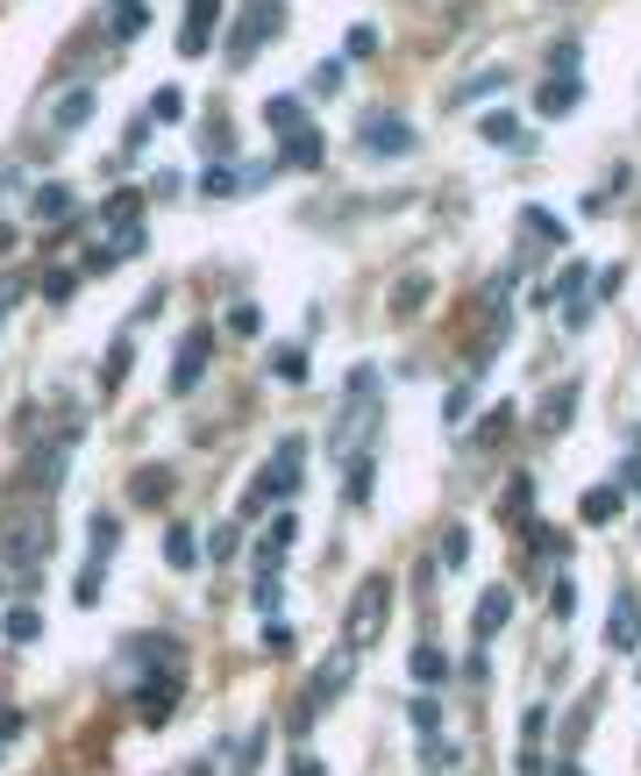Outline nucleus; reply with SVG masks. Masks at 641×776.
Listing matches in <instances>:
<instances>
[{"label":"nucleus","mask_w":641,"mask_h":776,"mask_svg":"<svg viewBox=\"0 0 641 776\" xmlns=\"http://www.w3.org/2000/svg\"><path fill=\"white\" fill-rule=\"evenodd\" d=\"M293 535H300V521H293V513H279V527L264 535V549H271V556H285V549H293Z\"/></svg>","instance_id":"38"},{"label":"nucleus","mask_w":641,"mask_h":776,"mask_svg":"<svg viewBox=\"0 0 641 776\" xmlns=\"http://www.w3.org/2000/svg\"><path fill=\"white\" fill-rule=\"evenodd\" d=\"M300 456H307V442H300V435H285L279 456L264 463V478L250 484V499H242V513H250V521L271 506V499H293V492H300Z\"/></svg>","instance_id":"4"},{"label":"nucleus","mask_w":641,"mask_h":776,"mask_svg":"<svg viewBox=\"0 0 641 776\" xmlns=\"http://www.w3.org/2000/svg\"><path fill=\"white\" fill-rule=\"evenodd\" d=\"M470 556V535L464 527H449V535H442V562H464Z\"/></svg>","instance_id":"43"},{"label":"nucleus","mask_w":641,"mask_h":776,"mask_svg":"<svg viewBox=\"0 0 641 776\" xmlns=\"http://www.w3.org/2000/svg\"><path fill=\"white\" fill-rule=\"evenodd\" d=\"M129 357H135L129 342H115V349H107V363H100V385H107V392H115L121 378H129Z\"/></svg>","instance_id":"34"},{"label":"nucleus","mask_w":641,"mask_h":776,"mask_svg":"<svg viewBox=\"0 0 641 776\" xmlns=\"http://www.w3.org/2000/svg\"><path fill=\"white\" fill-rule=\"evenodd\" d=\"M279 29H285L279 0H242V14L228 22V65H257V51H264Z\"/></svg>","instance_id":"3"},{"label":"nucleus","mask_w":641,"mask_h":776,"mask_svg":"<svg viewBox=\"0 0 641 776\" xmlns=\"http://www.w3.org/2000/svg\"><path fill=\"white\" fill-rule=\"evenodd\" d=\"M414 677L427 684V691H435V684H442V677H449V656H442V648H435V642H421V648H414Z\"/></svg>","instance_id":"23"},{"label":"nucleus","mask_w":641,"mask_h":776,"mask_svg":"<svg viewBox=\"0 0 641 776\" xmlns=\"http://www.w3.org/2000/svg\"><path fill=\"white\" fill-rule=\"evenodd\" d=\"M548 613H556V620L577 613V584H571V577H563V584H548Z\"/></svg>","instance_id":"39"},{"label":"nucleus","mask_w":641,"mask_h":776,"mask_svg":"<svg viewBox=\"0 0 641 776\" xmlns=\"http://www.w3.org/2000/svg\"><path fill=\"white\" fill-rule=\"evenodd\" d=\"M620 506H628V484H591V492H585V521L591 527L620 521Z\"/></svg>","instance_id":"16"},{"label":"nucleus","mask_w":641,"mask_h":776,"mask_svg":"<svg viewBox=\"0 0 641 776\" xmlns=\"http://www.w3.org/2000/svg\"><path fill=\"white\" fill-rule=\"evenodd\" d=\"M421 307H427V278H400V293H392V314L406 321V314H421Z\"/></svg>","instance_id":"30"},{"label":"nucleus","mask_w":641,"mask_h":776,"mask_svg":"<svg viewBox=\"0 0 641 776\" xmlns=\"http://www.w3.org/2000/svg\"><path fill=\"white\" fill-rule=\"evenodd\" d=\"M293 776H320V763H314V755H300V763H293Z\"/></svg>","instance_id":"45"},{"label":"nucleus","mask_w":641,"mask_h":776,"mask_svg":"<svg viewBox=\"0 0 641 776\" xmlns=\"http://www.w3.org/2000/svg\"><path fill=\"white\" fill-rule=\"evenodd\" d=\"M143 22H150V8H143V0H115V22H107V36H115V43H129V36H143Z\"/></svg>","instance_id":"20"},{"label":"nucleus","mask_w":641,"mask_h":776,"mask_svg":"<svg viewBox=\"0 0 641 776\" xmlns=\"http://www.w3.org/2000/svg\"><path fill=\"white\" fill-rule=\"evenodd\" d=\"M534 108H542L548 121H563V114L577 108V79H571V72H556V79H548L542 94H534Z\"/></svg>","instance_id":"17"},{"label":"nucleus","mask_w":641,"mask_h":776,"mask_svg":"<svg viewBox=\"0 0 641 776\" xmlns=\"http://www.w3.org/2000/svg\"><path fill=\"white\" fill-rule=\"evenodd\" d=\"M178 114H186V94H178V86H164V94H150L143 129H150V121H178Z\"/></svg>","instance_id":"25"},{"label":"nucleus","mask_w":641,"mask_h":776,"mask_svg":"<svg viewBox=\"0 0 641 776\" xmlns=\"http://www.w3.org/2000/svg\"><path fill=\"white\" fill-rule=\"evenodd\" d=\"M164 556H172L178 570H193V556H200V542H193V527H172V535H164Z\"/></svg>","instance_id":"32"},{"label":"nucleus","mask_w":641,"mask_h":776,"mask_svg":"<svg viewBox=\"0 0 641 776\" xmlns=\"http://www.w3.org/2000/svg\"><path fill=\"white\" fill-rule=\"evenodd\" d=\"M349 677H357V648H343V656H320V669H314V706L343 698V691H349Z\"/></svg>","instance_id":"13"},{"label":"nucleus","mask_w":641,"mask_h":776,"mask_svg":"<svg viewBox=\"0 0 641 776\" xmlns=\"http://www.w3.org/2000/svg\"><path fill=\"white\" fill-rule=\"evenodd\" d=\"M51 542H57V527H51V513H43V506H14L8 521H0V562L22 570V577L51 556Z\"/></svg>","instance_id":"2"},{"label":"nucleus","mask_w":641,"mask_h":776,"mask_svg":"<svg viewBox=\"0 0 641 776\" xmlns=\"http://www.w3.org/2000/svg\"><path fill=\"white\" fill-rule=\"evenodd\" d=\"M214 22H221V0H193V8H186V29H178V57H200L207 36H214Z\"/></svg>","instance_id":"12"},{"label":"nucleus","mask_w":641,"mask_h":776,"mask_svg":"<svg viewBox=\"0 0 641 776\" xmlns=\"http://www.w3.org/2000/svg\"><path fill=\"white\" fill-rule=\"evenodd\" d=\"M414 726H421V734H442V706H435V698H414Z\"/></svg>","instance_id":"41"},{"label":"nucleus","mask_w":641,"mask_h":776,"mask_svg":"<svg viewBox=\"0 0 641 776\" xmlns=\"http://www.w3.org/2000/svg\"><path fill=\"white\" fill-rule=\"evenodd\" d=\"M421 769H427V776H442V769H456V741H442V734H427V748H421Z\"/></svg>","instance_id":"28"},{"label":"nucleus","mask_w":641,"mask_h":776,"mask_svg":"<svg viewBox=\"0 0 641 776\" xmlns=\"http://www.w3.org/2000/svg\"><path fill=\"white\" fill-rule=\"evenodd\" d=\"M250 599L264 605V613L279 605V556H271V549H264V562H257V584H250Z\"/></svg>","instance_id":"24"},{"label":"nucleus","mask_w":641,"mask_h":776,"mask_svg":"<svg viewBox=\"0 0 641 776\" xmlns=\"http://www.w3.org/2000/svg\"><path fill=\"white\" fill-rule=\"evenodd\" d=\"M264 648H271V656H285V648H293V627H285V620H279V613H271V620H264Z\"/></svg>","instance_id":"40"},{"label":"nucleus","mask_w":641,"mask_h":776,"mask_svg":"<svg viewBox=\"0 0 641 776\" xmlns=\"http://www.w3.org/2000/svg\"><path fill=\"white\" fill-rule=\"evenodd\" d=\"M0 627H8V642H36V627H43V620L29 613V605H8V620H0Z\"/></svg>","instance_id":"33"},{"label":"nucleus","mask_w":641,"mask_h":776,"mask_svg":"<svg viewBox=\"0 0 641 776\" xmlns=\"http://www.w3.org/2000/svg\"><path fill=\"white\" fill-rule=\"evenodd\" d=\"M264 178H271V164H221V172L200 178V193H207V200H236V193L264 186Z\"/></svg>","instance_id":"9"},{"label":"nucleus","mask_w":641,"mask_h":776,"mask_svg":"<svg viewBox=\"0 0 641 776\" xmlns=\"http://www.w3.org/2000/svg\"><path fill=\"white\" fill-rule=\"evenodd\" d=\"M606 648L613 656H634L641 648V599L634 591H613V605H606Z\"/></svg>","instance_id":"6"},{"label":"nucleus","mask_w":641,"mask_h":776,"mask_svg":"<svg viewBox=\"0 0 641 776\" xmlns=\"http://www.w3.org/2000/svg\"><path fill=\"white\" fill-rule=\"evenodd\" d=\"M178 669H157V677H143V691H135V712H143V726H164L178 712Z\"/></svg>","instance_id":"7"},{"label":"nucleus","mask_w":641,"mask_h":776,"mask_svg":"<svg viewBox=\"0 0 641 776\" xmlns=\"http://www.w3.org/2000/svg\"><path fill=\"white\" fill-rule=\"evenodd\" d=\"M164 492H172V470H135V484H129V499H135V506H157Z\"/></svg>","instance_id":"22"},{"label":"nucleus","mask_w":641,"mask_h":776,"mask_svg":"<svg viewBox=\"0 0 641 776\" xmlns=\"http://www.w3.org/2000/svg\"><path fill=\"white\" fill-rule=\"evenodd\" d=\"M36 285H43V299H51V307H65V299L79 293V271H43Z\"/></svg>","instance_id":"29"},{"label":"nucleus","mask_w":641,"mask_h":776,"mask_svg":"<svg viewBox=\"0 0 641 776\" xmlns=\"http://www.w3.org/2000/svg\"><path fill=\"white\" fill-rule=\"evenodd\" d=\"M86 121H94V94H86V86H79V94H65V100L51 108V129H57V135H79Z\"/></svg>","instance_id":"15"},{"label":"nucleus","mask_w":641,"mask_h":776,"mask_svg":"<svg viewBox=\"0 0 641 776\" xmlns=\"http://www.w3.org/2000/svg\"><path fill=\"white\" fill-rule=\"evenodd\" d=\"M507 620H513V591L507 584H492L478 599V613H470V634H478V648L485 642H499V634H507Z\"/></svg>","instance_id":"10"},{"label":"nucleus","mask_w":641,"mask_h":776,"mask_svg":"<svg viewBox=\"0 0 641 776\" xmlns=\"http://www.w3.org/2000/svg\"><path fill=\"white\" fill-rule=\"evenodd\" d=\"M385 605H392V577H363V591L349 599V620H343V648H371L385 634Z\"/></svg>","instance_id":"5"},{"label":"nucleus","mask_w":641,"mask_h":776,"mask_svg":"<svg viewBox=\"0 0 641 776\" xmlns=\"http://www.w3.org/2000/svg\"><path fill=\"white\" fill-rule=\"evenodd\" d=\"M279 164H285V172H314V164H320V135L314 129L279 135Z\"/></svg>","instance_id":"14"},{"label":"nucleus","mask_w":641,"mask_h":776,"mask_svg":"<svg viewBox=\"0 0 641 776\" xmlns=\"http://www.w3.org/2000/svg\"><path fill=\"white\" fill-rule=\"evenodd\" d=\"M521 228H528V242H563V221L548 215V207H528V215H521Z\"/></svg>","instance_id":"26"},{"label":"nucleus","mask_w":641,"mask_h":776,"mask_svg":"<svg viewBox=\"0 0 641 776\" xmlns=\"http://www.w3.org/2000/svg\"><path fill=\"white\" fill-rule=\"evenodd\" d=\"M115 542H121V521H115V513H100V521H94V556L107 562V556H115Z\"/></svg>","instance_id":"37"},{"label":"nucleus","mask_w":641,"mask_h":776,"mask_svg":"<svg viewBox=\"0 0 641 776\" xmlns=\"http://www.w3.org/2000/svg\"><path fill=\"white\" fill-rule=\"evenodd\" d=\"M343 51H349V57H371V51H378V29H349Z\"/></svg>","instance_id":"44"},{"label":"nucleus","mask_w":641,"mask_h":776,"mask_svg":"<svg viewBox=\"0 0 641 776\" xmlns=\"http://www.w3.org/2000/svg\"><path fill=\"white\" fill-rule=\"evenodd\" d=\"M264 121H271V135H293V129H307V108L300 100H264Z\"/></svg>","instance_id":"21"},{"label":"nucleus","mask_w":641,"mask_h":776,"mask_svg":"<svg viewBox=\"0 0 641 776\" xmlns=\"http://www.w3.org/2000/svg\"><path fill=\"white\" fill-rule=\"evenodd\" d=\"M271 371H279V378H307V357H300V349H279V357H271Z\"/></svg>","instance_id":"42"},{"label":"nucleus","mask_w":641,"mask_h":776,"mask_svg":"<svg viewBox=\"0 0 641 776\" xmlns=\"http://www.w3.org/2000/svg\"><path fill=\"white\" fill-rule=\"evenodd\" d=\"M478 135H485V143H507V150H521V143H528V129H521V121H513L507 108L485 114V121H478Z\"/></svg>","instance_id":"19"},{"label":"nucleus","mask_w":641,"mask_h":776,"mask_svg":"<svg viewBox=\"0 0 641 776\" xmlns=\"http://www.w3.org/2000/svg\"><path fill=\"white\" fill-rule=\"evenodd\" d=\"M499 521H513V527H534V513H528V478H513V492L499 499Z\"/></svg>","instance_id":"27"},{"label":"nucleus","mask_w":641,"mask_h":776,"mask_svg":"<svg viewBox=\"0 0 641 776\" xmlns=\"http://www.w3.org/2000/svg\"><path fill=\"white\" fill-rule=\"evenodd\" d=\"M421 135H414V121H400V114H371L363 121V150H378V157H406Z\"/></svg>","instance_id":"8"},{"label":"nucleus","mask_w":641,"mask_h":776,"mask_svg":"<svg viewBox=\"0 0 641 776\" xmlns=\"http://www.w3.org/2000/svg\"><path fill=\"white\" fill-rule=\"evenodd\" d=\"M135 215H143V193H129V186H121L115 200H107V221H115V228H135Z\"/></svg>","instance_id":"31"},{"label":"nucleus","mask_w":641,"mask_h":776,"mask_svg":"<svg viewBox=\"0 0 641 776\" xmlns=\"http://www.w3.org/2000/svg\"><path fill=\"white\" fill-rule=\"evenodd\" d=\"M207 357H214V335H207V328H193L186 342H178V363H172V392H193V385H200Z\"/></svg>","instance_id":"11"},{"label":"nucleus","mask_w":641,"mask_h":776,"mask_svg":"<svg viewBox=\"0 0 641 776\" xmlns=\"http://www.w3.org/2000/svg\"><path fill=\"white\" fill-rule=\"evenodd\" d=\"M571 414H577V385H563V392H548V406L534 414V428L556 435V428H571Z\"/></svg>","instance_id":"18"},{"label":"nucleus","mask_w":641,"mask_h":776,"mask_svg":"<svg viewBox=\"0 0 641 776\" xmlns=\"http://www.w3.org/2000/svg\"><path fill=\"white\" fill-rule=\"evenodd\" d=\"M378 414H385V400H378V363H357V371H349V400H343V414H335V435H328V449H335V463H343V470L371 456Z\"/></svg>","instance_id":"1"},{"label":"nucleus","mask_w":641,"mask_h":776,"mask_svg":"<svg viewBox=\"0 0 641 776\" xmlns=\"http://www.w3.org/2000/svg\"><path fill=\"white\" fill-rule=\"evenodd\" d=\"M556 776H585V769H577V763H556Z\"/></svg>","instance_id":"46"},{"label":"nucleus","mask_w":641,"mask_h":776,"mask_svg":"<svg viewBox=\"0 0 641 776\" xmlns=\"http://www.w3.org/2000/svg\"><path fill=\"white\" fill-rule=\"evenodd\" d=\"M36 215H43V221H65V215H72V193H65V186H43V193H36Z\"/></svg>","instance_id":"35"},{"label":"nucleus","mask_w":641,"mask_h":776,"mask_svg":"<svg viewBox=\"0 0 641 776\" xmlns=\"http://www.w3.org/2000/svg\"><path fill=\"white\" fill-rule=\"evenodd\" d=\"M470 400H478V392H470V385H456V392H449V400H442V428H464Z\"/></svg>","instance_id":"36"}]
</instances>
